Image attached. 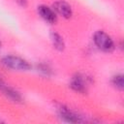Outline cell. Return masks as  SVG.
Segmentation results:
<instances>
[{"label":"cell","instance_id":"6da1fadb","mask_svg":"<svg viewBox=\"0 0 124 124\" xmlns=\"http://www.w3.org/2000/svg\"><path fill=\"white\" fill-rule=\"evenodd\" d=\"M0 63L7 69H11L14 71H20L26 72L29 71L32 66L30 63L22 57L16 56V55H6L1 58Z\"/></svg>","mask_w":124,"mask_h":124},{"label":"cell","instance_id":"7a4b0ae2","mask_svg":"<svg viewBox=\"0 0 124 124\" xmlns=\"http://www.w3.org/2000/svg\"><path fill=\"white\" fill-rule=\"evenodd\" d=\"M93 42L95 46L102 51L109 53L115 49V44L112 38L103 30H98L93 35Z\"/></svg>","mask_w":124,"mask_h":124},{"label":"cell","instance_id":"3957f363","mask_svg":"<svg viewBox=\"0 0 124 124\" xmlns=\"http://www.w3.org/2000/svg\"><path fill=\"white\" fill-rule=\"evenodd\" d=\"M57 111H58V115L59 117L68 123H79L82 122V116H80L78 113H77L76 111H74L73 109H71L70 108L64 106V105H59L57 107Z\"/></svg>","mask_w":124,"mask_h":124},{"label":"cell","instance_id":"277c9868","mask_svg":"<svg viewBox=\"0 0 124 124\" xmlns=\"http://www.w3.org/2000/svg\"><path fill=\"white\" fill-rule=\"evenodd\" d=\"M89 78H86L85 76L77 73L73 76L71 82H70V87L80 94H85L87 92V83H88Z\"/></svg>","mask_w":124,"mask_h":124},{"label":"cell","instance_id":"5b68a950","mask_svg":"<svg viewBox=\"0 0 124 124\" xmlns=\"http://www.w3.org/2000/svg\"><path fill=\"white\" fill-rule=\"evenodd\" d=\"M52 10L56 15L62 16L65 19H69L73 16V9L71 5L64 0H56L52 4Z\"/></svg>","mask_w":124,"mask_h":124},{"label":"cell","instance_id":"8992f818","mask_svg":"<svg viewBox=\"0 0 124 124\" xmlns=\"http://www.w3.org/2000/svg\"><path fill=\"white\" fill-rule=\"evenodd\" d=\"M38 14L39 16L47 23L54 24L57 21V15L52 10V8L46 6V5H40L38 6Z\"/></svg>","mask_w":124,"mask_h":124},{"label":"cell","instance_id":"52a82bcc","mask_svg":"<svg viewBox=\"0 0 124 124\" xmlns=\"http://www.w3.org/2000/svg\"><path fill=\"white\" fill-rule=\"evenodd\" d=\"M0 90L2 91V93L12 102L14 103H16V104H21L23 102V99H22V96L20 95V93L18 91H16V89L8 86V85H4L0 88Z\"/></svg>","mask_w":124,"mask_h":124},{"label":"cell","instance_id":"ba28073f","mask_svg":"<svg viewBox=\"0 0 124 124\" xmlns=\"http://www.w3.org/2000/svg\"><path fill=\"white\" fill-rule=\"evenodd\" d=\"M49 38H50V42L52 46L57 50V51H63L65 49V42L63 37L55 32V31H51L49 34Z\"/></svg>","mask_w":124,"mask_h":124},{"label":"cell","instance_id":"9c48e42d","mask_svg":"<svg viewBox=\"0 0 124 124\" xmlns=\"http://www.w3.org/2000/svg\"><path fill=\"white\" fill-rule=\"evenodd\" d=\"M111 84L113 85L114 88H116L119 91H122L124 88V81H123V75L122 74H117L114 75L111 78Z\"/></svg>","mask_w":124,"mask_h":124},{"label":"cell","instance_id":"30bf717a","mask_svg":"<svg viewBox=\"0 0 124 124\" xmlns=\"http://www.w3.org/2000/svg\"><path fill=\"white\" fill-rule=\"evenodd\" d=\"M37 70L38 72H40L42 75L44 76H46V77H49L52 75V70L51 68L47 65V64H45V63H41L37 66Z\"/></svg>","mask_w":124,"mask_h":124},{"label":"cell","instance_id":"8fae6325","mask_svg":"<svg viewBox=\"0 0 124 124\" xmlns=\"http://www.w3.org/2000/svg\"><path fill=\"white\" fill-rule=\"evenodd\" d=\"M16 2L21 8H26L28 6V0H16Z\"/></svg>","mask_w":124,"mask_h":124},{"label":"cell","instance_id":"7c38bea8","mask_svg":"<svg viewBox=\"0 0 124 124\" xmlns=\"http://www.w3.org/2000/svg\"><path fill=\"white\" fill-rule=\"evenodd\" d=\"M4 85H5V82H4V80L0 78V88H1L2 86H4Z\"/></svg>","mask_w":124,"mask_h":124},{"label":"cell","instance_id":"4fadbf2b","mask_svg":"<svg viewBox=\"0 0 124 124\" xmlns=\"http://www.w3.org/2000/svg\"><path fill=\"white\" fill-rule=\"evenodd\" d=\"M0 47H1V42H0Z\"/></svg>","mask_w":124,"mask_h":124}]
</instances>
